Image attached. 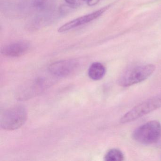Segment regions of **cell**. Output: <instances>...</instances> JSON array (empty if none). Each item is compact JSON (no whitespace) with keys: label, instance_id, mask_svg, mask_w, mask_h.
Segmentation results:
<instances>
[{"label":"cell","instance_id":"6da1fadb","mask_svg":"<svg viewBox=\"0 0 161 161\" xmlns=\"http://www.w3.org/2000/svg\"><path fill=\"white\" fill-rule=\"evenodd\" d=\"M155 66L153 64L137 66L123 72L118 80V83L123 87H127L145 80L154 72Z\"/></svg>","mask_w":161,"mask_h":161},{"label":"cell","instance_id":"7a4b0ae2","mask_svg":"<svg viewBox=\"0 0 161 161\" xmlns=\"http://www.w3.org/2000/svg\"><path fill=\"white\" fill-rule=\"evenodd\" d=\"M133 138L138 143L150 145L156 143L161 137V124L152 120L136 128L133 133Z\"/></svg>","mask_w":161,"mask_h":161},{"label":"cell","instance_id":"3957f363","mask_svg":"<svg viewBox=\"0 0 161 161\" xmlns=\"http://www.w3.org/2000/svg\"><path fill=\"white\" fill-rule=\"evenodd\" d=\"M27 118V111L23 106H14L2 114L1 126L3 129L8 130H16L24 124Z\"/></svg>","mask_w":161,"mask_h":161},{"label":"cell","instance_id":"277c9868","mask_svg":"<svg viewBox=\"0 0 161 161\" xmlns=\"http://www.w3.org/2000/svg\"><path fill=\"white\" fill-rule=\"evenodd\" d=\"M161 107V96L153 97L141 103L127 112L120 119L122 123L134 121Z\"/></svg>","mask_w":161,"mask_h":161},{"label":"cell","instance_id":"5b68a950","mask_svg":"<svg viewBox=\"0 0 161 161\" xmlns=\"http://www.w3.org/2000/svg\"><path fill=\"white\" fill-rule=\"evenodd\" d=\"M78 65V62L74 60L58 61L49 66V71L55 77H66L75 71Z\"/></svg>","mask_w":161,"mask_h":161},{"label":"cell","instance_id":"8992f818","mask_svg":"<svg viewBox=\"0 0 161 161\" xmlns=\"http://www.w3.org/2000/svg\"><path fill=\"white\" fill-rule=\"evenodd\" d=\"M107 7L102 8L96 12H93L91 14H88L86 15L82 16L76 19L71 20L64 24L58 29V31L60 33H64L70 31L72 29L78 28L85 24H87L95 19L99 17L101 15L104 13Z\"/></svg>","mask_w":161,"mask_h":161},{"label":"cell","instance_id":"52a82bcc","mask_svg":"<svg viewBox=\"0 0 161 161\" xmlns=\"http://www.w3.org/2000/svg\"><path fill=\"white\" fill-rule=\"evenodd\" d=\"M30 48L29 42L25 41H17L3 47L2 48L1 53L7 57H19L25 54Z\"/></svg>","mask_w":161,"mask_h":161},{"label":"cell","instance_id":"ba28073f","mask_svg":"<svg viewBox=\"0 0 161 161\" xmlns=\"http://www.w3.org/2000/svg\"><path fill=\"white\" fill-rule=\"evenodd\" d=\"M106 69L103 64L100 63H94L88 69V76L94 80H99L104 77Z\"/></svg>","mask_w":161,"mask_h":161},{"label":"cell","instance_id":"9c48e42d","mask_svg":"<svg viewBox=\"0 0 161 161\" xmlns=\"http://www.w3.org/2000/svg\"><path fill=\"white\" fill-rule=\"evenodd\" d=\"M104 159L106 161H121L124 160V156L120 150L114 148L107 152Z\"/></svg>","mask_w":161,"mask_h":161},{"label":"cell","instance_id":"30bf717a","mask_svg":"<svg viewBox=\"0 0 161 161\" xmlns=\"http://www.w3.org/2000/svg\"><path fill=\"white\" fill-rule=\"evenodd\" d=\"M52 0H32V5L35 9L39 11H44L50 8Z\"/></svg>","mask_w":161,"mask_h":161},{"label":"cell","instance_id":"8fae6325","mask_svg":"<svg viewBox=\"0 0 161 161\" xmlns=\"http://www.w3.org/2000/svg\"><path fill=\"white\" fill-rule=\"evenodd\" d=\"M67 4L72 7H77L82 5L85 2L86 0H65Z\"/></svg>","mask_w":161,"mask_h":161},{"label":"cell","instance_id":"7c38bea8","mask_svg":"<svg viewBox=\"0 0 161 161\" xmlns=\"http://www.w3.org/2000/svg\"><path fill=\"white\" fill-rule=\"evenodd\" d=\"M100 0H87V4L88 6H93L97 4Z\"/></svg>","mask_w":161,"mask_h":161}]
</instances>
